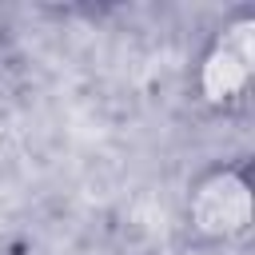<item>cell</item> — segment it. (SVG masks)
Here are the masks:
<instances>
[{
    "instance_id": "1",
    "label": "cell",
    "mask_w": 255,
    "mask_h": 255,
    "mask_svg": "<svg viewBox=\"0 0 255 255\" xmlns=\"http://www.w3.org/2000/svg\"><path fill=\"white\" fill-rule=\"evenodd\" d=\"M179 223L195 247H239L255 231V179L247 159L199 167L179 199Z\"/></svg>"
},
{
    "instance_id": "2",
    "label": "cell",
    "mask_w": 255,
    "mask_h": 255,
    "mask_svg": "<svg viewBox=\"0 0 255 255\" xmlns=\"http://www.w3.org/2000/svg\"><path fill=\"white\" fill-rule=\"evenodd\" d=\"M251 88H255V12L235 8L203 40L191 68V96L207 112L231 116L247 108Z\"/></svg>"
}]
</instances>
